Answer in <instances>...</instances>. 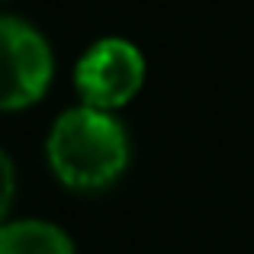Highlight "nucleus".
I'll list each match as a JSON object with an SVG mask.
<instances>
[{
    "label": "nucleus",
    "mask_w": 254,
    "mask_h": 254,
    "mask_svg": "<svg viewBox=\"0 0 254 254\" xmlns=\"http://www.w3.org/2000/svg\"><path fill=\"white\" fill-rule=\"evenodd\" d=\"M55 77L52 45L32 23L0 16V113L36 106Z\"/></svg>",
    "instance_id": "2"
},
{
    "label": "nucleus",
    "mask_w": 254,
    "mask_h": 254,
    "mask_svg": "<svg viewBox=\"0 0 254 254\" xmlns=\"http://www.w3.org/2000/svg\"><path fill=\"white\" fill-rule=\"evenodd\" d=\"M13 193H16V171H13V161L6 158V151H0V225H3V216L13 203Z\"/></svg>",
    "instance_id": "5"
},
{
    "label": "nucleus",
    "mask_w": 254,
    "mask_h": 254,
    "mask_svg": "<svg viewBox=\"0 0 254 254\" xmlns=\"http://www.w3.org/2000/svg\"><path fill=\"white\" fill-rule=\"evenodd\" d=\"M45 158L62 187L74 193H100L126 174L132 145L116 113L81 103L58 113L45 138Z\"/></svg>",
    "instance_id": "1"
},
{
    "label": "nucleus",
    "mask_w": 254,
    "mask_h": 254,
    "mask_svg": "<svg viewBox=\"0 0 254 254\" xmlns=\"http://www.w3.org/2000/svg\"><path fill=\"white\" fill-rule=\"evenodd\" d=\"M145 84V55L135 42L119 36L97 39L74 64V90L81 103L116 113L129 106Z\"/></svg>",
    "instance_id": "3"
},
{
    "label": "nucleus",
    "mask_w": 254,
    "mask_h": 254,
    "mask_svg": "<svg viewBox=\"0 0 254 254\" xmlns=\"http://www.w3.org/2000/svg\"><path fill=\"white\" fill-rule=\"evenodd\" d=\"M0 254H77L71 235L45 219H19L0 225Z\"/></svg>",
    "instance_id": "4"
}]
</instances>
